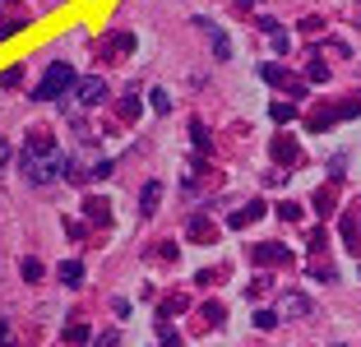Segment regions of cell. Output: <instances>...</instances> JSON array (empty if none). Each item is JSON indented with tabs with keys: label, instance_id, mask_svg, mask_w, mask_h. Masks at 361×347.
<instances>
[{
	"label": "cell",
	"instance_id": "obj_1",
	"mask_svg": "<svg viewBox=\"0 0 361 347\" xmlns=\"http://www.w3.org/2000/svg\"><path fill=\"white\" fill-rule=\"evenodd\" d=\"M65 153L56 148V139L47 135V130H28V139H23L19 148V171L28 185H51V181L65 176Z\"/></svg>",
	"mask_w": 361,
	"mask_h": 347
},
{
	"label": "cell",
	"instance_id": "obj_2",
	"mask_svg": "<svg viewBox=\"0 0 361 347\" xmlns=\"http://www.w3.org/2000/svg\"><path fill=\"white\" fill-rule=\"evenodd\" d=\"M75 84H79V79H75V70H70L65 61H56L51 70L42 74V84L32 88V97H37V102H56V97H65Z\"/></svg>",
	"mask_w": 361,
	"mask_h": 347
},
{
	"label": "cell",
	"instance_id": "obj_3",
	"mask_svg": "<svg viewBox=\"0 0 361 347\" xmlns=\"http://www.w3.org/2000/svg\"><path fill=\"white\" fill-rule=\"evenodd\" d=\"M259 79H264L269 88H283V93H292V97H306V79H292V74H287L278 61L259 65Z\"/></svg>",
	"mask_w": 361,
	"mask_h": 347
},
{
	"label": "cell",
	"instance_id": "obj_4",
	"mask_svg": "<svg viewBox=\"0 0 361 347\" xmlns=\"http://www.w3.org/2000/svg\"><path fill=\"white\" fill-rule=\"evenodd\" d=\"M250 260H255L259 269H278V264H287V260H292V250H287L283 241H259L255 250H250Z\"/></svg>",
	"mask_w": 361,
	"mask_h": 347
},
{
	"label": "cell",
	"instance_id": "obj_5",
	"mask_svg": "<svg viewBox=\"0 0 361 347\" xmlns=\"http://www.w3.org/2000/svg\"><path fill=\"white\" fill-rule=\"evenodd\" d=\"M264 200H250V204H241V209H236L232 213V218H227V227H232V231H245V227H250V222H259V218H264Z\"/></svg>",
	"mask_w": 361,
	"mask_h": 347
},
{
	"label": "cell",
	"instance_id": "obj_6",
	"mask_svg": "<svg viewBox=\"0 0 361 347\" xmlns=\"http://www.w3.org/2000/svg\"><path fill=\"white\" fill-rule=\"evenodd\" d=\"M130 51H135V32H111V42L97 47L102 61H121V56H130Z\"/></svg>",
	"mask_w": 361,
	"mask_h": 347
},
{
	"label": "cell",
	"instance_id": "obj_7",
	"mask_svg": "<svg viewBox=\"0 0 361 347\" xmlns=\"http://www.w3.org/2000/svg\"><path fill=\"white\" fill-rule=\"evenodd\" d=\"M195 28H204V32H209V47H213V56H218V61H232V42H227V32L218 28V23L195 19Z\"/></svg>",
	"mask_w": 361,
	"mask_h": 347
},
{
	"label": "cell",
	"instance_id": "obj_8",
	"mask_svg": "<svg viewBox=\"0 0 361 347\" xmlns=\"http://www.w3.org/2000/svg\"><path fill=\"white\" fill-rule=\"evenodd\" d=\"M75 97H79V106H93V102H102V97H106V84H102V79H79Z\"/></svg>",
	"mask_w": 361,
	"mask_h": 347
},
{
	"label": "cell",
	"instance_id": "obj_9",
	"mask_svg": "<svg viewBox=\"0 0 361 347\" xmlns=\"http://www.w3.org/2000/svg\"><path fill=\"white\" fill-rule=\"evenodd\" d=\"M269 148H274V158H278V162H292V167L301 162V148H297V139H292V135H278Z\"/></svg>",
	"mask_w": 361,
	"mask_h": 347
},
{
	"label": "cell",
	"instance_id": "obj_10",
	"mask_svg": "<svg viewBox=\"0 0 361 347\" xmlns=\"http://www.w3.org/2000/svg\"><path fill=\"white\" fill-rule=\"evenodd\" d=\"M84 213L97 222V227H106V222H111V204H106L102 195H88V200H84Z\"/></svg>",
	"mask_w": 361,
	"mask_h": 347
},
{
	"label": "cell",
	"instance_id": "obj_11",
	"mask_svg": "<svg viewBox=\"0 0 361 347\" xmlns=\"http://www.w3.org/2000/svg\"><path fill=\"white\" fill-rule=\"evenodd\" d=\"M158 204H162V185H158V181H149V185H144V195H139V213H144V218H153V213H158Z\"/></svg>",
	"mask_w": 361,
	"mask_h": 347
},
{
	"label": "cell",
	"instance_id": "obj_12",
	"mask_svg": "<svg viewBox=\"0 0 361 347\" xmlns=\"http://www.w3.org/2000/svg\"><path fill=\"white\" fill-rule=\"evenodd\" d=\"M56 274H61V283L75 287V283H84V264H79V260H65L61 269H56Z\"/></svg>",
	"mask_w": 361,
	"mask_h": 347
},
{
	"label": "cell",
	"instance_id": "obj_13",
	"mask_svg": "<svg viewBox=\"0 0 361 347\" xmlns=\"http://www.w3.org/2000/svg\"><path fill=\"white\" fill-rule=\"evenodd\" d=\"M287 315H310V301H306V296H301V292H287Z\"/></svg>",
	"mask_w": 361,
	"mask_h": 347
},
{
	"label": "cell",
	"instance_id": "obj_14",
	"mask_svg": "<svg viewBox=\"0 0 361 347\" xmlns=\"http://www.w3.org/2000/svg\"><path fill=\"white\" fill-rule=\"evenodd\" d=\"M269 116H274L278 126H287V121H292V116H297V111H292V102H287V97H278V102L269 106Z\"/></svg>",
	"mask_w": 361,
	"mask_h": 347
},
{
	"label": "cell",
	"instance_id": "obj_15",
	"mask_svg": "<svg viewBox=\"0 0 361 347\" xmlns=\"http://www.w3.org/2000/svg\"><path fill=\"white\" fill-rule=\"evenodd\" d=\"M213 236H218V231H213V227H209V222H204V218H195V227H190V241H200V245H209V241H213Z\"/></svg>",
	"mask_w": 361,
	"mask_h": 347
},
{
	"label": "cell",
	"instance_id": "obj_16",
	"mask_svg": "<svg viewBox=\"0 0 361 347\" xmlns=\"http://www.w3.org/2000/svg\"><path fill=\"white\" fill-rule=\"evenodd\" d=\"M88 334H93L88 324H70V329H65V343H70V347H84V343H88Z\"/></svg>",
	"mask_w": 361,
	"mask_h": 347
},
{
	"label": "cell",
	"instance_id": "obj_17",
	"mask_svg": "<svg viewBox=\"0 0 361 347\" xmlns=\"http://www.w3.org/2000/svg\"><path fill=\"white\" fill-rule=\"evenodd\" d=\"M149 106H153L158 116H167V111H171V97H167V88H153V93H149Z\"/></svg>",
	"mask_w": 361,
	"mask_h": 347
},
{
	"label": "cell",
	"instance_id": "obj_18",
	"mask_svg": "<svg viewBox=\"0 0 361 347\" xmlns=\"http://www.w3.org/2000/svg\"><path fill=\"white\" fill-rule=\"evenodd\" d=\"M23 74H28L23 65H10V70L0 74V88H19V84H23Z\"/></svg>",
	"mask_w": 361,
	"mask_h": 347
},
{
	"label": "cell",
	"instance_id": "obj_19",
	"mask_svg": "<svg viewBox=\"0 0 361 347\" xmlns=\"http://www.w3.org/2000/svg\"><path fill=\"white\" fill-rule=\"evenodd\" d=\"M269 37H274V56H278V61H283V56L292 51V37H287L283 28H274V32H269Z\"/></svg>",
	"mask_w": 361,
	"mask_h": 347
},
{
	"label": "cell",
	"instance_id": "obj_20",
	"mask_svg": "<svg viewBox=\"0 0 361 347\" xmlns=\"http://www.w3.org/2000/svg\"><path fill=\"white\" fill-rule=\"evenodd\" d=\"M301 213H306V209H301V204H292V200L278 204V218H283V222H301Z\"/></svg>",
	"mask_w": 361,
	"mask_h": 347
},
{
	"label": "cell",
	"instance_id": "obj_21",
	"mask_svg": "<svg viewBox=\"0 0 361 347\" xmlns=\"http://www.w3.org/2000/svg\"><path fill=\"white\" fill-rule=\"evenodd\" d=\"M135 116H139V93L130 88V93H126V102H121V121H135Z\"/></svg>",
	"mask_w": 361,
	"mask_h": 347
},
{
	"label": "cell",
	"instance_id": "obj_22",
	"mask_svg": "<svg viewBox=\"0 0 361 347\" xmlns=\"http://www.w3.org/2000/svg\"><path fill=\"white\" fill-rule=\"evenodd\" d=\"M19 274L28 278V283H37V278H42L47 269H42V264H37V260H23V264H19Z\"/></svg>",
	"mask_w": 361,
	"mask_h": 347
},
{
	"label": "cell",
	"instance_id": "obj_23",
	"mask_svg": "<svg viewBox=\"0 0 361 347\" xmlns=\"http://www.w3.org/2000/svg\"><path fill=\"white\" fill-rule=\"evenodd\" d=\"M0 347H19V334H14L10 319H0Z\"/></svg>",
	"mask_w": 361,
	"mask_h": 347
},
{
	"label": "cell",
	"instance_id": "obj_24",
	"mask_svg": "<svg viewBox=\"0 0 361 347\" xmlns=\"http://www.w3.org/2000/svg\"><path fill=\"white\" fill-rule=\"evenodd\" d=\"M306 79H310V84H319V79H329V70H324V61H319V56H315V61H310Z\"/></svg>",
	"mask_w": 361,
	"mask_h": 347
},
{
	"label": "cell",
	"instance_id": "obj_25",
	"mask_svg": "<svg viewBox=\"0 0 361 347\" xmlns=\"http://www.w3.org/2000/svg\"><path fill=\"white\" fill-rule=\"evenodd\" d=\"M190 135H195V148H200V153H209V130H204L200 121H195V126H190Z\"/></svg>",
	"mask_w": 361,
	"mask_h": 347
},
{
	"label": "cell",
	"instance_id": "obj_26",
	"mask_svg": "<svg viewBox=\"0 0 361 347\" xmlns=\"http://www.w3.org/2000/svg\"><path fill=\"white\" fill-rule=\"evenodd\" d=\"M255 324H259V329H274L278 315H274V310H255Z\"/></svg>",
	"mask_w": 361,
	"mask_h": 347
},
{
	"label": "cell",
	"instance_id": "obj_27",
	"mask_svg": "<svg viewBox=\"0 0 361 347\" xmlns=\"http://www.w3.org/2000/svg\"><path fill=\"white\" fill-rule=\"evenodd\" d=\"M162 347H180V334H176V329L162 324Z\"/></svg>",
	"mask_w": 361,
	"mask_h": 347
},
{
	"label": "cell",
	"instance_id": "obj_28",
	"mask_svg": "<svg viewBox=\"0 0 361 347\" xmlns=\"http://www.w3.org/2000/svg\"><path fill=\"white\" fill-rule=\"evenodd\" d=\"M315 209H319V213H329V209H334V195H329V190H319V200H315Z\"/></svg>",
	"mask_w": 361,
	"mask_h": 347
},
{
	"label": "cell",
	"instance_id": "obj_29",
	"mask_svg": "<svg viewBox=\"0 0 361 347\" xmlns=\"http://www.w3.org/2000/svg\"><path fill=\"white\" fill-rule=\"evenodd\" d=\"M93 347H121V338H116V334H102V338H97Z\"/></svg>",
	"mask_w": 361,
	"mask_h": 347
},
{
	"label": "cell",
	"instance_id": "obj_30",
	"mask_svg": "<svg viewBox=\"0 0 361 347\" xmlns=\"http://www.w3.org/2000/svg\"><path fill=\"white\" fill-rule=\"evenodd\" d=\"M10 167V144H5V139H0V171Z\"/></svg>",
	"mask_w": 361,
	"mask_h": 347
},
{
	"label": "cell",
	"instance_id": "obj_31",
	"mask_svg": "<svg viewBox=\"0 0 361 347\" xmlns=\"http://www.w3.org/2000/svg\"><path fill=\"white\" fill-rule=\"evenodd\" d=\"M236 5H241V10H250V5H259V0H236Z\"/></svg>",
	"mask_w": 361,
	"mask_h": 347
}]
</instances>
